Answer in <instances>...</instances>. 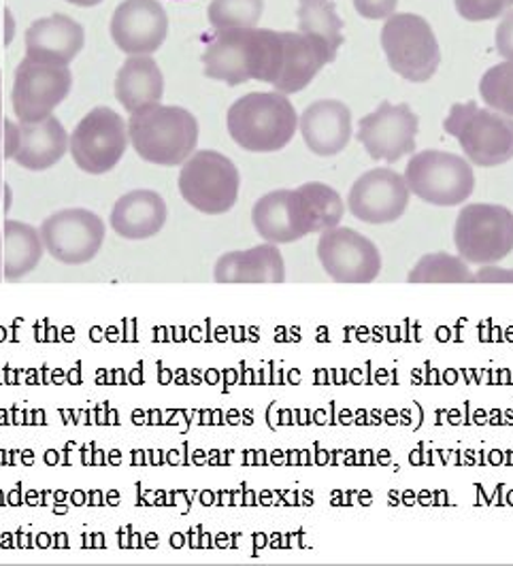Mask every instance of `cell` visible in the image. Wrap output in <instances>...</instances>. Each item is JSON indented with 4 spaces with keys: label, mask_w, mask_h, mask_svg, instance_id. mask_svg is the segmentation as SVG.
<instances>
[{
    "label": "cell",
    "mask_w": 513,
    "mask_h": 566,
    "mask_svg": "<svg viewBox=\"0 0 513 566\" xmlns=\"http://www.w3.org/2000/svg\"><path fill=\"white\" fill-rule=\"evenodd\" d=\"M169 218L167 200L154 190H133L115 200L109 224L117 237L143 241L156 237Z\"/></svg>",
    "instance_id": "ffe728a7"
},
{
    "label": "cell",
    "mask_w": 513,
    "mask_h": 566,
    "mask_svg": "<svg viewBox=\"0 0 513 566\" xmlns=\"http://www.w3.org/2000/svg\"><path fill=\"white\" fill-rule=\"evenodd\" d=\"M480 94L488 109L513 117V60L485 71Z\"/></svg>",
    "instance_id": "f1b7e54d"
},
{
    "label": "cell",
    "mask_w": 513,
    "mask_h": 566,
    "mask_svg": "<svg viewBox=\"0 0 513 566\" xmlns=\"http://www.w3.org/2000/svg\"><path fill=\"white\" fill-rule=\"evenodd\" d=\"M460 18L469 22H488L503 15L513 0H454Z\"/></svg>",
    "instance_id": "f546056e"
},
{
    "label": "cell",
    "mask_w": 513,
    "mask_h": 566,
    "mask_svg": "<svg viewBox=\"0 0 513 566\" xmlns=\"http://www.w3.org/2000/svg\"><path fill=\"white\" fill-rule=\"evenodd\" d=\"M443 130L452 135L467 160L475 167L492 169L513 158V117L494 109H482L475 103L454 105L443 122Z\"/></svg>",
    "instance_id": "277c9868"
},
{
    "label": "cell",
    "mask_w": 513,
    "mask_h": 566,
    "mask_svg": "<svg viewBox=\"0 0 513 566\" xmlns=\"http://www.w3.org/2000/svg\"><path fill=\"white\" fill-rule=\"evenodd\" d=\"M496 52L505 60H513V11L503 18L496 30Z\"/></svg>",
    "instance_id": "1f68e13d"
},
{
    "label": "cell",
    "mask_w": 513,
    "mask_h": 566,
    "mask_svg": "<svg viewBox=\"0 0 513 566\" xmlns=\"http://www.w3.org/2000/svg\"><path fill=\"white\" fill-rule=\"evenodd\" d=\"M45 254L39 228L7 220L2 227V280L18 282L32 273Z\"/></svg>",
    "instance_id": "cb8c5ba5"
},
{
    "label": "cell",
    "mask_w": 513,
    "mask_h": 566,
    "mask_svg": "<svg viewBox=\"0 0 513 566\" xmlns=\"http://www.w3.org/2000/svg\"><path fill=\"white\" fill-rule=\"evenodd\" d=\"M169 18L156 0H124L115 7L112 39L128 56H149L167 39Z\"/></svg>",
    "instance_id": "e0dca14e"
},
{
    "label": "cell",
    "mask_w": 513,
    "mask_h": 566,
    "mask_svg": "<svg viewBox=\"0 0 513 566\" xmlns=\"http://www.w3.org/2000/svg\"><path fill=\"white\" fill-rule=\"evenodd\" d=\"M454 245L467 264H496L513 252V213L503 205L473 202L462 207Z\"/></svg>",
    "instance_id": "ba28073f"
},
{
    "label": "cell",
    "mask_w": 513,
    "mask_h": 566,
    "mask_svg": "<svg viewBox=\"0 0 513 566\" xmlns=\"http://www.w3.org/2000/svg\"><path fill=\"white\" fill-rule=\"evenodd\" d=\"M126 124L130 145L149 165L179 167L199 145V122L184 107L147 105L130 114Z\"/></svg>",
    "instance_id": "7a4b0ae2"
},
{
    "label": "cell",
    "mask_w": 513,
    "mask_h": 566,
    "mask_svg": "<svg viewBox=\"0 0 513 566\" xmlns=\"http://www.w3.org/2000/svg\"><path fill=\"white\" fill-rule=\"evenodd\" d=\"M241 175L229 156L200 149L179 170V192L184 200L207 216L229 213L239 199Z\"/></svg>",
    "instance_id": "8992f818"
},
{
    "label": "cell",
    "mask_w": 513,
    "mask_h": 566,
    "mask_svg": "<svg viewBox=\"0 0 513 566\" xmlns=\"http://www.w3.org/2000/svg\"><path fill=\"white\" fill-rule=\"evenodd\" d=\"M282 69L273 87L285 96L307 87L322 71V66L335 60L326 52L324 45H320L315 39L303 32H282Z\"/></svg>",
    "instance_id": "7402d4cb"
},
{
    "label": "cell",
    "mask_w": 513,
    "mask_h": 566,
    "mask_svg": "<svg viewBox=\"0 0 513 566\" xmlns=\"http://www.w3.org/2000/svg\"><path fill=\"white\" fill-rule=\"evenodd\" d=\"M420 119L409 105L381 103L358 124V142L373 160L399 163L402 156L416 151V135Z\"/></svg>",
    "instance_id": "9a60e30c"
},
{
    "label": "cell",
    "mask_w": 513,
    "mask_h": 566,
    "mask_svg": "<svg viewBox=\"0 0 513 566\" xmlns=\"http://www.w3.org/2000/svg\"><path fill=\"white\" fill-rule=\"evenodd\" d=\"M299 30L315 39L326 52L337 57L343 43V22L337 15L335 2L331 0H301L299 4Z\"/></svg>",
    "instance_id": "d4e9b609"
},
{
    "label": "cell",
    "mask_w": 513,
    "mask_h": 566,
    "mask_svg": "<svg viewBox=\"0 0 513 566\" xmlns=\"http://www.w3.org/2000/svg\"><path fill=\"white\" fill-rule=\"evenodd\" d=\"M473 282L513 283V269H501L496 264H484L478 273H473Z\"/></svg>",
    "instance_id": "d6a6232c"
},
{
    "label": "cell",
    "mask_w": 513,
    "mask_h": 566,
    "mask_svg": "<svg viewBox=\"0 0 513 566\" xmlns=\"http://www.w3.org/2000/svg\"><path fill=\"white\" fill-rule=\"evenodd\" d=\"M299 130L315 156H337L352 139V112L342 101H315L299 117Z\"/></svg>",
    "instance_id": "d6986e66"
},
{
    "label": "cell",
    "mask_w": 513,
    "mask_h": 566,
    "mask_svg": "<svg viewBox=\"0 0 513 566\" xmlns=\"http://www.w3.org/2000/svg\"><path fill=\"white\" fill-rule=\"evenodd\" d=\"M282 32L266 29H227L209 41L202 64L205 75L229 85L256 80L275 84L282 69Z\"/></svg>",
    "instance_id": "6da1fadb"
},
{
    "label": "cell",
    "mask_w": 513,
    "mask_h": 566,
    "mask_svg": "<svg viewBox=\"0 0 513 566\" xmlns=\"http://www.w3.org/2000/svg\"><path fill=\"white\" fill-rule=\"evenodd\" d=\"M213 280L218 283L285 282L284 255L269 241L243 252H229L218 258Z\"/></svg>",
    "instance_id": "44dd1931"
},
{
    "label": "cell",
    "mask_w": 513,
    "mask_h": 566,
    "mask_svg": "<svg viewBox=\"0 0 513 566\" xmlns=\"http://www.w3.org/2000/svg\"><path fill=\"white\" fill-rule=\"evenodd\" d=\"M252 224L264 241L275 245L294 243L315 232L314 211L299 188L273 190L256 200Z\"/></svg>",
    "instance_id": "2e32d148"
},
{
    "label": "cell",
    "mask_w": 513,
    "mask_h": 566,
    "mask_svg": "<svg viewBox=\"0 0 513 566\" xmlns=\"http://www.w3.org/2000/svg\"><path fill=\"white\" fill-rule=\"evenodd\" d=\"M227 126L239 147L254 154H271L294 139L299 115L282 92H252L232 103Z\"/></svg>",
    "instance_id": "3957f363"
},
{
    "label": "cell",
    "mask_w": 513,
    "mask_h": 566,
    "mask_svg": "<svg viewBox=\"0 0 513 566\" xmlns=\"http://www.w3.org/2000/svg\"><path fill=\"white\" fill-rule=\"evenodd\" d=\"M84 29L69 15H50L30 24L27 30V57L34 62L69 66L84 50Z\"/></svg>",
    "instance_id": "ac0fdd59"
},
{
    "label": "cell",
    "mask_w": 513,
    "mask_h": 566,
    "mask_svg": "<svg viewBox=\"0 0 513 566\" xmlns=\"http://www.w3.org/2000/svg\"><path fill=\"white\" fill-rule=\"evenodd\" d=\"M317 258L333 282L371 283L381 273V254L371 239L354 228L320 232Z\"/></svg>",
    "instance_id": "7c38bea8"
},
{
    "label": "cell",
    "mask_w": 513,
    "mask_h": 566,
    "mask_svg": "<svg viewBox=\"0 0 513 566\" xmlns=\"http://www.w3.org/2000/svg\"><path fill=\"white\" fill-rule=\"evenodd\" d=\"M409 283H473V273L460 255L437 254L422 255L413 271L407 275Z\"/></svg>",
    "instance_id": "484cf974"
},
{
    "label": "cell",
    "mask_w": 513,
    "mask_h": 566,
    "mask_svg": "<svg viewBox=\"0 0 513 566\" xmlns=\"http://www.w3.org/2000/svg\"><path fill=\"white\" fill-rule=\"evenodd\" d=\"M128 145V124L109 107L92 109L69 137V151L87 175H105L115 169Z\"/></svg>",
    "instance_id": "9c48e42d"
},
{
    "label": "cell",
    "mask_w": 513,
    "mask_h": 566,
    "mask_svg": "<svg viewBox=\"0 0 513 566\" xmlns=\"http://www.w3.org/2000/svg\"><path fill=\"white\" fill-rule=\"evenodd\" d=\"M264 0H213L209 4V22L218 30L256 29Z\"/></svg>",
    "instance_id": "4316f807"
},
{
    "label": "cell",
    "mask_w": 513,
    "mask_h": 566,
    "mask_svg": "<svg viewBox=\"0 0 513 566\" xmlns=\"http://www.w3.org/2000/svg\"><path fill=\"white\" fill-rule=\"evenodd\" d=\"M399 0H354L356 11L367 20H388Z\"/></svg>",
    "instance_id": "4dcf8cb0"
},
{
    "label": "cell",
    "mask_w": 513,
    "mask_h": 566,
    "mask_svg": "<svg viewBox=\"0 0 513 566\" xmlns=\"http://www.w3.org/2000/svg\"><path fill=\"white\" fill-rule=\"evenodd\" d=\"M2 154L7 160L18 163L22 169L48 170L69 151V135L56 115L41 122H11L4 117Z\"/></svg>",
    "instance_id": "4fadbf2b"
},
{
    "label": "cell",
    "mask_w": 513,
    "mask_h": 566,
    "mask_svg": "<svg viewBox=\"0 0 513 566\" xmlns=\"http://www.w3.org/2000/svg\"><path fill=\"white\" fill-rule=\"evenodd\" d=\"M4 137V117H2V75H0V145Z\"/></svg>",
    "instance_id": "836d02e7"
},
{
    "label": "cell",
    "mask_w": 513,
    "mask_h": 566,
    "mask_svg": "<svg viewBox=\"0 0 513 566\" xmlns=\"http://www.w3.org/2000/svg\"><path fill=\"white\" fill-rule=\"evenodd\" d=\"M165 94V77L151 56H130L115 75V98L135 114L147 105H156Z\"/></svg>",
    "instance_id": "603a6c76"
},
{
    "label": "cell",
    "mask_w": 513,
    "mask_h": 566,
    "mask_svg": "<svg viewBox=\"0 0 513 566\" xmlns=\"http://www.w3.org/2000/svg\"><path fill=\"white\" fill-rule=\"evenodd\" d=\"M381 48L390 69L413 84L428 82L441 64L437 36L416 13H392L381 30Z\"/></svg>",
    "instance_id": "52a82bcc"
},
{
    "label": "cell",
    "mask_w": 513,
    "mask_h": 566,
    "mask_svg": "<svg viewBox=\"0 0 513 566\" xmlns=\"http://www.w3.org/2000/svg\"><path fill=\"white\" fill-rule=\"evenodd\" d=\"M402 177L413 197L435 207H458L475 190L473 165L467 158L439 149L416 154L407 163Z\"/></svg>",
    "instance_id": "5b68a950"
},
{
    "label": "cell",
    "mask_w": 513,
    "mask_h": 566,
    "mask_svg": "<svg viewBox=\"0 0 513 566\" xmlns=\"http://www.w3.org/2000/svg\"><path fill=\"white\" fill-rule=\"evenodd\" d=\"M0 282H2V230H0Z\"/></svg>",
    "instance_id": "d590c367"
},
{
    "label": "cell",
    "mask_w": 513,
    "mask_h": 566,
    "mask_svg": "<svg viewBox=\"0 0 513 566\" xmlns=\"http://www.w3.org/2000/svg\"><path fill=\"white\" fill-rule=\"evenodd\" d=\"M73 75L69 66L34 62L24 57L13 77L11 107L20 122H41L54 115L57 105L71 94Z\"/></svg>",
    "instance_id": "8fae6325"
},
{
    "label": "cell",
    "mask_w": 513,
    "mask_h": 566,
    "mask_svg": "<svg viewBox=\"0 0 513 566\" xmlns=\"http://www.w3.org/2000/svg\"><path fill=\"white\" fill-rule=\"evenodd\" d=\"M299 190L305 195V199L314 211L315 232L317 234L342 224L343 216H345V205H343L337 190H333L331 186H326L322 181H307V184L299 186Z\"/></svg>",
    "instance_id": "83f0119b"
},
{
    "label": "cell",
    "mask_w": 513,
    "mask_h": 566,
    "mask_svg": "<svg viewBox=\"0 0 513 566\" xmlns=\"http://www.w3.org/2000/svg\"><path fill=\"white\" fill-rule=\"evenodd\" d=\"M411 192L405 177L395 169L379 167L360 175L347 195L349 213L365 224H392L409 207Z\"/></svg>",
    "instance_id": "5bb4252c"
},
{
    "label": "cell",
    "mask_w": 513,
    "mask_h": 566,
    "mask_svg": "<svg viewBox=\"0 0 513 566\" xmlns=\"http://www.w3.org/2000/svg\"><path fill=\"white\" fill-rule=\"evenodd\" d=\"M66 2H71V4H75V7H96V4L103 2V0H66Z\"/></svg>",
    "instance_id": "e575fe53"
},
{
    "label": "cell",
    "mask_w": 513,
    "mask_h": 566,
    "mask_svg": "<svg viewBox=\"0 0 513 566\" xmlns=\"http://www.w3.org/2000/svg\"><path fill=\"white\" fill-rule=\"evenodd\" d=\"M45 252L60 264L80 266L94 260L105 243V222L90 209H62L39 228Z\"/></svg>",
    "instance_id": "30bf717a"
}]
</instances>
